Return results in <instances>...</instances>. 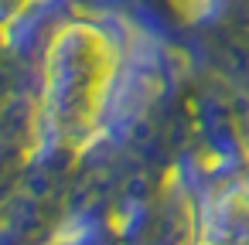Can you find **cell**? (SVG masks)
Returning a JSON list of instances; mask_svg holds the SVG:
<instances>
[{
    "instance_id": "obj_1",
    "label": "cell",
    "mask_w": 249,
    "mask_h": 245,
    "mask_svg": "<svg viewBox=\"0 0 249 245\" xmlns=\"http://www.w3.org/2000/svg\"><path fill=\"white\" fill-rule=\"evenodd\" d=\"M116 51L113 41L96 28H75L55 58V96L62 116L75 126H92L99 106L106 99V85L113 82Z\"/></svg>"
}]
</instances>
